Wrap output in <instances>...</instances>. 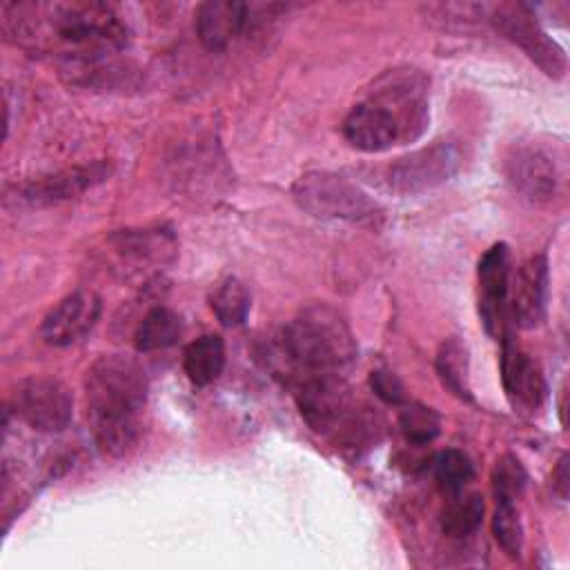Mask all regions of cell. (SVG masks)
<instances>
[{"label":"cell","instance_id":"cell-28","mask_svg":"<svg viewBox=\"0 0 570 570\" xmlns=\"http://www.w3.org/2000/svg\"><path fill=\"white\" fill-rule=\"evenodd\" d=\"M552 490L559 494V499H568V454H563L552 472Z\"/></svg>","mask_w":570,"mask_h":570},{"label":"cell","instance_id":"cell-24","mask_svg":"<svg viewBox=\"0 0 570 570\" xmlns=\"http://www.w3.org/2000/svg\"><path fill=\"white\" fill-rule=\"evenodd\" d=\"M492 534L508 557H521L523 523L517 510V501H497V510L492 517Z\"/></svg>","mask_w":570,"mask_h":570},{"label":"cell","instance_id":"cell-8","mask_svg":"<svg viewBox=\"0 0 570 570\" xmlns=\"http://www.w3.org/2000/svg\"><path fill=\"white\" fill-rule=\"evenodd\" d=\"M296 403L305 423L327 434L338 430V423L350 412V396L343 376L338 374H309L296 379Z\"/></svg>","mask_w":570,"mask_h":570},{"label":"cell","instance_id":"cell-5","mask_svg":"<svg viewBox=\"0 0 570 570\" xmlns=\"http://www.w3.org/2000/svg\"><path fill=\"white\" fill-rule=\"evenodd\" d=\"M490 20L494 29L503 38L514 42L532 62H537L543 73L557 80L566 76L568 60L563 49L557 45L552 36H548V31L541 27V22L537 20V16L528 4L523 2L497 4L490 13Z\"/></svg>","mask_w":570,"mask_h":570},{"label":"cell","instance_id":"cell-9","mask_svg":"<svg viewBox=\"0 0 570 570\" xmlns=\"http://www.w3.org/2000/svg\"><path fill=\"white\" fill-rule=\"evenodd\" d=\"M100 296L89 289L67 294L42 318L40 334L49 345L67 347L85 338L100 318Z\"/></svg>","mask_w":570,"mask_h":570},{"label":"cell","instance_id":"cell-27","mask_svg":"<svg viewBox=\"0 0 570 570\" xmlns=\"http://www.w3.org/2000/svg\"><path fill=\"white\" fill-rule=\"evenodd\" d=\"M370 385H372L374 394L381 401H385L390 405H403L405 403V387L396 379V374H392L387 370H374L370 374Z\"/></svg>","mask_w":570,"mask_h":570},{"label":"cell","instance_id":"cell-23","mask_svg":"<svg viewBox=\"0 0 570 570\" xmlns=\"http://www.w3.org/2000/svg\"><path fill=\"white\" fill-rule=\"evenodd\" d=\"M399 428L414 445L430 443L441 430V416L423 403H403L399 412Z\"/></svg>","mask_w":570,"mask_h":570},{"label":"cell","instance_id":"cell-1","mask_svg":"<svg viewBox=\"0 0 570 570\" xmlns=\"http://www.w3.org/2000/svg\"><path fill=\"white\" fill-rule=\"evenodd\" d=\"M4 31L16 42L65 56L96 58L127 42V29L105 2H20L4 4Z\"/></svg>","mask_w":570,"mask_h":570},{"label":"cell","instance_id":"cell-22","mask_svg":"<svg viewBox=\"0 0 570 570\" xmlns=\"http://www.w3.org/2000/svg\"><path fill=\"white\" fill-rule=\"evenodd\" d=\"M434 479L445 494H459L474 479V465L461 450H443L434 459Z\"/></svg>","mask_w":570,"mask_h":570},{"label":"cell","instance_id":"cell-15","mask_svg":"<svg viewBox=\"0 0 570 570\" xmlns=\"http://www.w3.org/2000/svg\"><path fill=\"white\" fill-rule=\"evenodd\" d=\"M401 134L396 116L383 102H361L343 120L345 140L361 151H383Z\"/></svg>","mask_w":570,"mask_h":570},{"label":"cell","instance_id":"cell-17","mask_svg":"<svg viewBox=\"0 0 570 570\" xmlns=\"http://www.w3.org/2000/svg\"><path fill=\"white\" fill-rule=\"evenodd\" d=\"M434 367L443 387L465 403L474 401L470 387V354L459 336H450L439 345Z\"/></svg>","mask_w":570,"mask_h":570},{"label":"cell","instance_id":"cell-25","mask_svg":"<svg viewBox=\"0 0 570 570\" xmlns=\"http://www.w3.org/2000/svg\"><path fill=\"white\" fill-rule=\"evenodd\" d=\"M116 247L136 258H163L165 249H174L171 236L158 229H140V232H122L116 238Z\"/></svg>","mask_w":570,"mask_h":570},{"label":"cell","instance_id":"cell-7","mask_svg":"<svg viewBox=\"0 0 570 570\" xmlns=\"http://www.w3.org/2000/svg\"><path fill=\"white\" fill-rule=\"evenodd\" d=\"M461 165V151L456 145L439 140L430 147L416 149L399 158L390 171V187L399 194H419L445 183Z\"/></svg>","mask_w":570,"mask_h":570},{"label":"cell","instance_id":"cell-6","mask_svg":"<svg viewBox=\"0 0 570 570\" xmlns=\"http://www.w3.org/2000/svg\"><path fill=\"white\" fill-rule=\"evenodd\" d=\"M11 412L38 432H62L73 412V399L69 390L51 376H29L22 379L11 396Z\"/></svg>","mask_w":570,"mask_h":570},{"label":"cell","instance_id":"cell-21","mask_svg":"<svg viewBox=\"0 0 570 570\" xmlns=\"http://www.w3.org/2000/svg\"><path fill=\"white\" fill-rule=\"evenodd\" d=\"M249 307H252V296L238 278H225L212 296V309L225 327L243 325L249 314Z\"/></svg>","mask_w":570,"mask_h":570},{"label":"cell","instance_id":"cell-13","mask_svg":"<svg viewBox=\"0 0 570 570\" xmlns=\"http://www.w3.org/2000/svg\"><path fill=\"white\" fill-rule=\"evenodd\" d=\"M501 379L510 403L519 410L534 412L546 399V379L539 365L512 341L510 334L503 336L501 350Z\"/></svg>","mask_w":570,"mask_h":570},{"label":"cell","instance_id":"cell-12","mask_svg":"<svg viewBox=\"0 0 570 570\" xmlns=\"http://www.w3.org/2000/svg\"><path fill=\"white\" fill-rule=\"evenodd\" d=\"M256 11L258 4L236 0L203 2L196 11V31L200 42L212 51L229 47L243 31H247L261 18Z\"/></svg>","mask_w":570,"mask_h":570},{"label":"cell","instance_id":"cell-11","mask_svg":"<svg viewBox=\"0 0 570 570\" xmlns=\"http://www.w3.org/2000/svg\"><path fill=\"white\" fill-rule=\"evenodd\" d=\"M510 294V249L494 243L479 261V314L490 336L499 334Z\"/></svg>","mask_w":570,"mask_h":570},{"label":"cell","instance_id":"cell-3","mask_svg":"<svg viewBox=\"0 0 570 570\" xmlns=\"http://www.w3.org/2000/svg\"><path fill=\"white\" fill-rule=\"evenodd\" d=\"M281 350L296 379L309 374L343 376L356 361V338L347 321L323 303L305 307L285 325Z\"/></svg>","mask_w":570,"mask_h":570},{"label":"cell","instance_id":"cell-18","mask_svg":"<svg viewBox=\"0 0 570 570\" xmlns=\"http://www.w3.org/2000/svg\"><path fill=\"white\" fill-rule=\"evenodd\" d=\"M185 374L196 385L214 383L225 367V343L216 334H205L187 345L183 356Z\"/></svg>","mask_w":570,"mask_h":570},{"label":"cell","instance_id":"cell-2","mask_svg":"<svg viewBox=\"0 0 570 570\" xmlns=\"http://www.w3.org/2000/svg\"><path fill=\"white\" fill-rule=\"evenodd\" d=\"M82 385L96 445L111 456L127 454L140 439L147 405L142 367L120 354L100 356L87 367Z\"/></svg>","mask_w":570,"mask_h":570},{"label":"cell","instance_id":"cell-14","mask_svg":"<svg viewBox=\"0 0 570 570\" xmlns=\"http://www.w3.org/2000/svg\"><path fill=\"white\" fill-rule=\"evenodd\" d=\"M510 307L514 323L521 330H534L546 318L548 307V261L543 254H537L528 258L512 285L510 294Z\"/></svg>","mask_w":570,"mask_h":570},{"label":"cell","instance_id":"cell-16","mask_svg":"<svg viewBox=\"0 0 570 570\" xmlns=\"http://www.w3.org/2000/svg\"><path fill=\"white\" fill-rule=\"evenodd\" d=\"M109 174V167L105 163H94L87 167H73L65 169L60 174H53L49 178L36 180L22 189V198L33 205H47L56 200H65L69 196H76L85 191L87 187L105 180Z\"/></svg>","mask_w":570,"mask_h":570},{"label":"cell","instance_id":"cell-19","mask_svg":"<svg viewBox=\"0 0 570 570\" xmlns=\"http://www.w3.org/2000/svg\"><path fill=\"white\" fill-rule=\"evenodd\" d=\"M180 334H183L180 316L169 307H154L140 321L134 334V345L138 352H156L178 343Z\"/></svg>","mask_w":570,"mask_h":570},{"label":"cell","instance_id":"cell-26","mask_svg":"<svg viewBox=\"0 0 570 570\" xmlns=\"http://www.w3.org/2000/svg\"><path fill=\"white\" fill-rule=\"evenodd\" d=\"M528 483V474L521 461L512 454H503L492 470V492L497 501H517Z\"/></svg>","mask_w":570,"mask_h":570},{"label":"cell","instance_id":"cell-4","mask_svg":"<svg viewBox=\"0 0 570 570\" xmlns=\"http://www.w3.org/2000/svg\"><path fill=\"white\" fill-rule=\"evenodd\" d=\"M296 203L316 218L350 220V223H372L381 216V207L370 194H365L356 183L330 174L309 171L303 174L292 189Z\"/></svg>","mask_w":570,"mask_h":570},{"label":"cell","instance_id":"cell-20","mask_svg":"<svg viewBox=\"0 0 570 570\" xmlns=\"http://www.w3.org/2000/svg\"><path fill=\"white\" fill-rule=\"evenodd\" d=\"M485 503L483 497L476 492L470 494H454V499L441 512V530L452 539L470 537L483 521Z\"/></svg>","mask_w":570,"mask_h":570},{"label":"cell","instance_id":"cell-10","mask_svg":"<svg viewBox=\"0 0 570 570\" xmlns=\"http://www.w3.org/2000/svg\"><path fill=\"white\" fill-rule=\"evenodd\" d=\"M510 185L530 203H546L557 194L559 169L552 154L539 145H519L505 158Z\"/></svg>","mask_w":570,"mask_h":570}]
</instances>
